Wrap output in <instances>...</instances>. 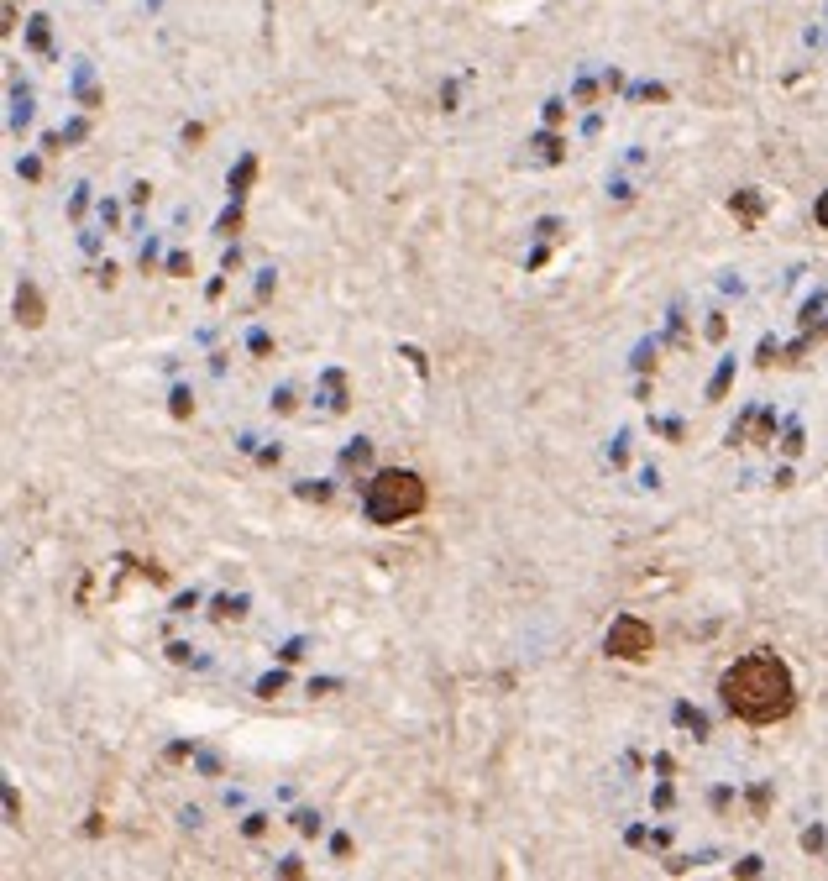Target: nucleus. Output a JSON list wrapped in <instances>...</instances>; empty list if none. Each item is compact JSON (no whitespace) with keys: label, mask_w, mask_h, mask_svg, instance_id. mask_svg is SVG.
I'll use <instances>...</instances> for the list:
<instances>
[{"label":"nucleus","mask_w":828,"mask_h":881,"mask_svg":"<svg viewBox=\"0 0 828 881\" xmlns=\"http://www.w3.org/2000/svg\"><path fill=\"white\" fill-rule=\"evenodd\" d=\"M168 273L184 278V273H189V257H184V252H173V257H168Z\"/></svg>","instance_id":"nucleus-23"},{"label":"nucleus","mask_w":828,"mask_h":881,"mask_svg":"<svg viewBox=\"0 0 828 881\" xmlns=\"http://www.w3.org/2000/svg\"><path fill=\"white\" fill-rule=\"evenodd\" d=\"M729 383H734V362H724V367H718V378L707 383V399H724V394H729Z\"/></svg>","instance_id":"nucleus-10"},{"label":"nucleus","mask_w":828,"mask_h":881,"mask_svg":"<svg viewBox=\"0 0 828 881\" xmlns=\"http://www.w3.org/2000/svg\"><path fill=\"white\" fill-rule=\"evenodd\" d=\"M812 216H818V226H823V231H828V189L818 194V205H812Z\"/></svg>","instance_id":"nucleus-26"},{"label":"nucleus","mask_w":828,"mask_h":881,"mask_svg":"<svg viewBox=\"0 0 828 881\" xmlns=\"http://www.w3.org/2000/svg\"><path fill=\"white\" fill-rule=\"evenodd\" d=\"M168 661H179V666H184V661H194V650L184 645V640H173V645H168Z\"/></svg>","instance_id":"nucleus-19"},{"label":"nucleus","mask_w":828,"mask_h":881,"mask_svg":"<svg viewBox=\"0 0 828 881\" xmlns=\"http://www.w3.org/2000/svg\"><path fill=\"white\" fill-rule=\"evenodd\" d=\"M299 499H310V504H325V499H330V483H299Z\"/></svg>","instance_id":"nucleus-15"},{"label":"nucleus","mask_w":828,"mask_h":881,"mask_svg":"<svg viewBox=\"0 0 828 881\" xmlns=\"http://www.w3.org/2000/svg\"><path fill=\"white\" fill-rule=\"evenodd\" d=\"M676 724H682V729H692V734H698V740L707 734V719H703L698 709H687V703H682V709H676Z\"/></svg>","instance_id":"nucleus-8"},{"label":"nucleus","mask_w":828,"mask_h":881,"mask_svg":"<svg viewBox=\"0 0 828 881\" xmlns=\"http://www.w3.org/2000/svg\"><path fill=\"white\" fill-rule=\"evenodd\" d=\"M168 409H173V420H189V415H194V399H189V389H173V404H168Z\"/></svg>","instance_id":"nucleus-12"},{"label":"nucleus","mask_w":828,"mask_h":881,"mask_svg":"<svg viewBox=\"0 0 828 881\" xmlns=\"http://www.w3.org/2000/svg\"><path fill=\"white\" fill-rule=\"evenodd\" d=\"M293 829H299V834H320V819H315V813H293Z\"/></svg>","instance_id":"nucleus-17"},{"label":"nucleus","mask_w":828,"mask_h":881,"mask_svg":"<svg viewBox=\"0 0 828 881\" xmlns=\"http://www.w3.org/2000/svg\"><path fill=\"white\" fill-rule=\"evenodd\" d=\"M189 755H194V745H184V740L168 745V760H189Z\"/></svg>","instance_id":"nucleus-28"},{"label":"nucleus","mask_w":828,"mask_h":881,"mask_svg":"<svg viewBox=\"0 0 828 881\" xmlns=\"http://www.w3.org/2000/svg\"><path fill=\"white\" fill-rule=\"evenodd\" d=\"M242 829H247V839H257V834H262V829H268V819H262V813H252V819H247V824H242Z\"/></svg>","instance_id":"nucleus-24"},{"label":"nucleus","mask_w":828,"mask_h":881,"mask_svg":"<svg viewBox=\"0 0 828 881\" xmlns=\"http://www.w3.org/2000/svg\"><path fill=\"white\" fill-rule=\"evenodd\" d=\"M210 614H216V619H242V614H247V598H216V609H210Z\"/></svg>","instance_id":"nucleus-9"},{"label":"nucleus","mask_w":828,"mask_h":881,"mask_svg":"<svg viewBox=\"0 0 828 881\" xmlns=\"http://www.w3.org/2000/svg\"><path fill=\"white\" fill-rule=\"evenodd\" d=\"M330 855H336V860H346V855H352V839H346V834H336V839H330Z\"/></svg>","instance_id":"nucleus-22"},{"label":"nucleus","mask_w":828,"mask_h":881,"mask_svg":"<svg viewBox=\"0 0 828 881\" xmlns=\"http://www.w3.org/2000/svg\"><path fill=\"white\" fill-rule=\"evenodd\" d=\"M216 231H220V236H236V231H242V205H231V210H225V216L216 221Z\"/></svg>","instance_id":"nucleus-13"},{"label":"nucleus","mask_w":828,"mask_h":881,"mask_svg":"<svg viewBox=\"0 0 828 881\" xmlns=\"http://www.w3.org/2000/svg\"><path fill=\"white\" fill-rule=\"evenodd\" d=\"M724 331H729V320H724V315H713V320H707V336H713V341H724Z\"/></svg>","instance_id":"nucleus-25"},{"label":"nucleus","mask_w":828,"mask_h":881,"mask_svg":"<svg viewBox=\"0 0 828 881\" xmlns=\"http://www.w3.org/2000/svg\"><path fill=\"white\" fill-rule=\"evenodd\" d=\"M252 179H257V157H242V163H236V173H231V194H247Z\"/></svg>","instance_id":"nucleus-6"},{"label":"nucleus","mask_w":828,"mask_h":881,"mask_svg":"<svg viewBox=\"0 0 828 881\" xmlns=\"http://www.w3.org/2000/svg\"><path fill=\"white\" fill-rule=\"evenodd\" d=\"M781 451H786V457H797V451H802V431H797V425H792V431H786V440H781Z\"/></svg>","instance_id":"nucleus-18"},{"label":"nucleus","mask_w":828,"mask_h":881,"mask_svg":"<svg viewBox=\"0 0 828 881\" xmlns=\"http://www.w3.org/2000/svg\"><path fill=\"white\" fill-rule=\"evenodd\" d=\"M299 656H304V645H299V640H289V645L278 650V661H299Z\"/></svg>","instance_id":"nucleus-27"},{"label":"nucleus","mask_w":828,"mask_h":881,"mask_svg":"<svg viewBox=\"0 0 828 881\" xmlns=\"http://www.w3.org/2000/svg\"><path fill=\"white\" fill-rule=\"evenodd\" d=\"M718 698L744 724H781L797 709V682L776 650H750L718 677Z\"/></svg>","instance_id":"nucleus-1"},{"label":"nucleus","mask_w":828,"mask_h":881,"mask_svg":"<svg viewBox=\"0 0 828 881\" xmlns=\"http://www.w3.org/2000/svg\"><path fill=\"white\" fill-rule=\"evenodd\" d=\"M367 457H372V440H352L341 451V467H367Z\"/></svg>","instance_id":"nucleus-7"},{"label":"nucleus","mask_w":828,"mask_h":881,"mask_svg":"<svg viewBox=\"0 0 828 881\" xmlns=\"http://www.w3.org/2000/svg\"><path fill=\"white\" fill-rule=\"evenodd\" d=\"M43 315H47L43 289H37V284H21V289H16V320H21L26 331H37V326H43Z\"/></svg>","instance_id":"nucleus-4"},{"label":"nucleus","mask_w":828,"mask_h":881,"mask_svg":"<svg viewBox=\"0 0 828 881\" xmlns=\"http://www.w3.org/2000/svg\"><path fill=\"white\" fill-rule=\"evenodd\" d=\"M425 504H430V488H425L420 472H409V467H383L378 477L362 488V514L367 525H404V519L425 514Z\"/></svg>","instance_id":"nucleus-2"},{"label":"nucleus","mask_w":828,"mask_h":881,"mask_svg":"<svg viewBox=\"0 0 828 881\" xmlns=\"http://www.w3.org/2000/svg\"><path fill=\"white\" fill-rule=\"evenodd\" d=\"M734 876H760V855H744L739 865H734Z\"/></svg>","instance_id":"nucleus-21"},{"label":"nucleus","mask_w":828,"mask_h":881,"mask_svg":"<svg viewBox=\"0 0 828 881\" xmlns=\"http://www.w3.org/2000/svg\"><path fill=\"white\" fill-rule=\"evenodd\" d=\"M729 210H734V216H739L744 226H755V221H760V210H766V205H760V194H755V189H739V194L729 199Z\"/></svg>","instance_id":"nucleus-5"},{"label":"nucleus","mask_w":828,"mask_h":881,"mask_svg":"<svg viewBox=\"0 0 828 881\" xmlns=\"http://www.w3.org/2000/svg\"><path fill=\"white\" fill-rule=\"evenodd\" d=\"M771 431H776V420H771V415H755V440H771Z\"/></svg>","instance_id":"nucleus-20"},{"label":"nucleus","mask_w":828,"mask_h":881,"mask_svg":"<svg viewBox=\"0 0 828 881\" xmlns=\"http://www.w3.org/2000/svg\"><path fill=\"white\" fill-rule=\"evenodd\" d=\"M603 650L613 661H645L650 650H656V630H650L645 619H634V614H619V619L608 624V635H603Z\"/></svg>","instance_id":"nucleus-3"},{"label":"nucleus","mask_w":828,"mask_h":881,"mask_svg":"<svg viewBox=\"0 0 828 881\" xmlns=\"http://www.w3.org/2000/svg\"><path fill=\"white\" fill-rule=\"evenodd\" d=\"M530 147H535V157H540V163H556V157H561V142H556V137H535Z\"/></svg>","instance_id":"nucleus-11"},{"label":"nucleus","mask_w":828,"mask_h":881,"mask_svg":"<svg viewBox=\"0 0 828 881\" xmlns=\"http://www.w3.org/2000/svg\"><path fill=\"white\" fill-rule=\"evenodd\" d=\"M750 808H755V819L771 808V787H750Z\"/></svg>","instance_id":"nucleus-16"},{"label":"nucleus","mask_w":828,"mask_h":881,"mask_svg":"<svg viewBox=\"0 0 828 881\" xmlns=\"http://www.w3.org/2000/svg\"><path fill=\"white\" fill-rule=\"evenodd\" d=\"M284 682H289L284 672H268V677L257 682V698H278V692H284Z\"/></svg>","instance_id":"nucleus-14"}]
</instances>
